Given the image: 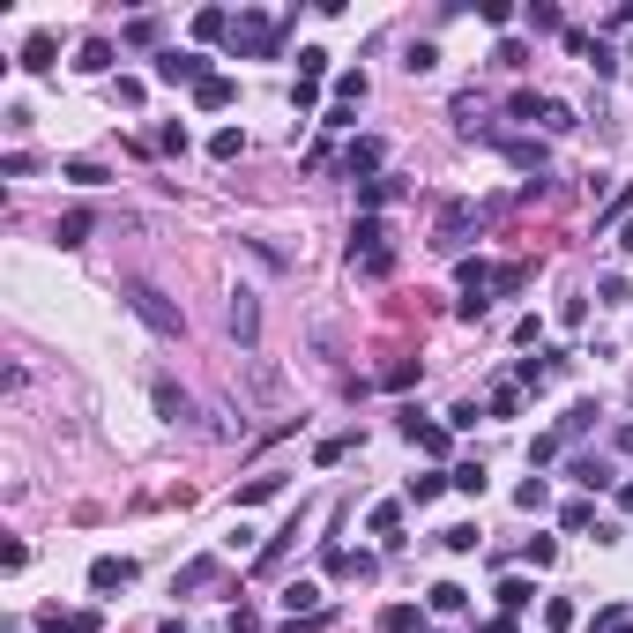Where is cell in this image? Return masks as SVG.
Wrapping results in <instances>:
<instances>
[{
  "mask_svg": "<svg viewBox=\"0 0 633 633\" xmlns=\"http://www.w3.org/2000/svg\"><path fill=\"white\" fill-rule=\"evenodd\" d=\"M135 313H142V321H150L157 335H179V328H186V313H179L172 299H164L157 284H135Z\"/></svg>",
  "mask_w": 633,
  "mask_h": 633,
  "instance_id": "obj_1",
  "label": "cell"
},
{
  "mask_svg": "<svg viewBox=\"0 0 633 633\" xmlns=\"http://www.w3.org/2000/svg\"><path fill=\"white\" fill-rule=\"evenodd\" d=\"M127 581H135V559H90V588L97 596H119Z\"/></svg>",
  "mask_w": 633,
  "mask_h": 633,
  "instance_id": "obj_2",
  "label": "cell"
},
{
  "mask_svg": "<svg viewBox=\"0 0 633 633\" xmlns=\"http://www.w3.org/2000/svg\"><path fill=\"white\" fill-rule=\"evenodd\" d=\"M157 82H194V90H201L209 68H201V53H164L157 60Z\"/></svg>",
  "mask_w": 633,
  "mask_h": 633,
  "instance_id": "obj_3",
  "label": "cell"
},
{
  "mask_svg": "<svg viewBox=\"0 0 633 633\" xmlns=\"http://www.w3.org/2000/svg\"><path fill=\"white\" fill-rule=\"evenodd\" d=\"M403 432L417 440V455H432V462L455 448V440H448V425H417V410H403Z\"/></svg>",
  "mask_w": 633,
  "mask_h": 633,
  "instance_id": "obj_4",
  "label": "cell"
},
{
  "mask_svg": "<svg viewBox=\"0 0 633 633\" xmlns=\"http://www.w3.org/2000/svg\"><path fill=\"white\" fill-rule=\"evenodd\" d=\"M492 596H499V611H506V619H514V611H530V604H537V581H522V574H506V581L492 588Z\"/></svg>",
  "mask_w": 633,
  "mask_h": 633,
  "instance_id": "obj_5",
  "label": "cell"
},
{
  "mask_svg": "<svg viewBox=\"0 0 633 633\" xmlns=\"http://www.w3.org/2000/svg\"><path fill=\"white\" fill-rule=\"evenodd\" d=\"M380 633H425V611L417 604H388L380 611Z\"/></svg>",
  "mask_w": 633,
  "mask_h": 633,
  "instance_id": "obj_6",
  "label": "cell"
},
{
  "mask_svg": "<svg viewBox=\"0 0 633 633\" xmlns=\"http://www.w3.org/2000/svg\"><path fill=\"white\" fill-rule=\"evenodd\" d=\"M231 97H239V82H231V75H209L201 90H194V104H201V112H224Z\"/></svg>",
  "mask_w": 633,
  "mask_h": 633,
  "instance_id": "obj_7",
  "label": "cell"
},
{
  "mask_svg": "<svg viewBox=\"0 0 633 633\" xmlns=\"http://www.w3.org/2000/svg\"><path fill=\"white\" fill-rule=\"evenodd\" d=\"M380 157H388V150H380L373 135H358L350 150H343V164H350V179H358V172H380Z\"/></svg>",
  "mask_w": 633,
  "mask_h": 633,
  "instance_id": "obj_8",
  "label": "cell"
},
{
  "mask_svg": "<svg viewBox=\"0 0 633 633\" xmlns=\"http://www.w3.org/2000/svg\"><path fill=\"white\" fill-rule=\"evenodd\" d=\"M395 530H403V506H395V499H380V506H373V537H388V544H403V537H395Z\"/></svg>",
  "mask_w": 633,
  "mask_h": 633,
  "instance_id": "obj_9",
  "label": "cell"
},
{
  "mask_svg": "<svg viewBox=\"0 0 633 633\" xmlns=\"http://www.w3.org/2000/svg\"><path fill=\"white\" fill-rule=\"evenodd\" d=\"M350 104H366V75H335V112H350Z\"/></svg>",
  "mask_w": 633,
  "mask_h": 633,
  "instance_id": "obj_10",
  "label": "cell"
},
{
  "mask_svg": "<svg viewBox=\"0 0 633 633\" xmlns=\"http://www.w3.org/2000/svg\"><path fill=\"white\" fill-rule=\"evenodd\" d=\"M209 157H217V164L246 157V135H239V127H224V135H209Z\"/></svg>",
  "mask_w": 633,
  "mask_h": 633,
  "instance_id": "obj_11",
  "label": "cell"
},
{
  "mask_svg": "<svg viewBox=\"0 0 633 633\" xmlns=\"http://www.w3.org/2000/svg\"><path fill=\"white\" fill-rule=\"evenodd\" d=\"M284 611H291V619H299V611H321V588H313V581H291L284 588Z\"/></svg>",
  "mask_w": 633,
  "mask_h": 633,
  "instance_id": "obj_12",
  "label": "cell"
},
{
  "mask_svg": "<svg viewBox=\"0 0 633 633\" xmlns=\"http://www.w3.org/2000/svg\"><path fill=\"white\" fill-rule=\"evenodd\" d=\"M53 53H60V37H53V30H37L30 45H23V68H53Z\"/></svg>",
  "mask_w": 633,
  "mask_h": 633,
  "instance_id": "obj_13",
  "label": "cell"
},
{
  "mask_svg": "<svg viewBox=\"0 0 633 633\" xmlns=\"http://www.w3.org/2000/svg\"><path fill=\"white\" fill-rule=\"evenodd\" d=\"M448 484H455V492H484V462H455V470H448Z\"/></svg>",
  "mask_w": 633,
  "mask_h": 633,
  "instance_id": "obj_14",
  "label": "cell"
},
{
  "mask_svg": "<svg viewBox=\"0 0 633 633\" xmlns=\"http://www.w3.org/2000/svg\"><path fill=\"white\" fill-rule=\"evenodd\" d=\"M284 492V477H253V484H239V506H261V499H276Z\"/></svg>",
  "mask_w": 633,
  "mask_h": 633,
  "instance_id": "obj_15",
  "label": "cell"
},
{
  "mask_svg": "<svg viewBox=\"0 0 633 633\" xmlns=\"http://www.w3.org/2000/svg\"><path fill=\"white\" fill-rule=\"evenodd\" d=\"M231 328H239L246 343H253V328H261V313H253V299H246V291H239V299H231Z\"/></svg>",
  "mask_w": 633,
  "mask_h": 633,
  "instance_id": "obj_16",
  "label": "cell"
},
{
  "mask_svg": "<svg viewBox=\"0 0 633 633\" xmlns=\"http://www.w3.org/2000/svg\"><path fill=\"white\" fill-rule=\"evenodd\" d=\"M544 127H552V135H566V127H574V104H559V97H544V112H537Z\"/></svg>",
  "mask_w": 633,
  "mask_h": 633,
  "instance_id": "obj_17",
  "label": "cell"
},
{
  "mask_svg": "<svg viewBox=\"0 0 633 633\" xmlns=\"http://www.w3.org/2000/svg\"><path fill=\"white\" fill-rule=\"evenodd\" d=\"M224 30H231L224 8H201V15H194V37H224Z\"/></svg>",
  "mask_w": 633,
  "mask_h": 633,
  "instance_id": "obj_18",
  "label": "cell"
},
{
  "mask_svg": "<svg viewBox=\"0 0 633 633\" xmlns=\"http://www.w3.org/2000/svg\"><path fill=\"white\" fill-rule=\"evenodd\" d=\"M506 157H514L522 172H544V150H537V142H506Z\"/></svg>",
  "mask_w": 633,
  "mask_h": 633,
  "instance_id": "obj_19",
  "label": "cell"
},
{
  "mask_svg": "<svg viewBox=\"0 0 633 633\" xmlns=\"http://www.w3.org/2000/svg\"><path fill=\"white\" fill-rule=\"evenodd\" d=\"M448 537V552H477V522H455V530H440Z\"/></svg>",
  "mask_w": 633,
  "mask_h": 633,
  "instance_id": "obj_20",
  "label": "cell"
},
{
  "mask_svg": "<svg viewBox=\"0 0 633 633\" xmlns=\"http://www.w3.org/2000/svg\"><path fill=\"white\" fill-rule=\"evenodd\" d=\"M104 60H112V45H104V37H90V45H82V60H75V68H82V75H97Z\"/></svg>",
  "mask_w": 633,
  "mask_h": 633,
  "instance_id": "obj_21",
  "label": "cell"
},
{
  "mask_svg": "<svg viewBox=\"0 0 633 633\" xmlns=\"http://www.w3.org/2000/svg\"><path fill=\"white\" fill-rule=\"evenodd\" d=\"M588 425H596V403H574V410H566V425H559V432L574 440V432H588Z\"/></svg>",
  "mask_w": 633,
  "mask_h": 633,
  "instance_id": "obj_22",
  "label": "cell"
},
{
  "mask_svg": "<svg viewBox=\"0 0 633 633\" xmlns=\"http://www.w3.org/2000/svg\"><path fill=\"white\" fill-rule=\"evenodd\" d=\"M544 626H552V633H566V626H574V604H566V596H552V604H544Z\"/></svg>",
  "mask_w": 633,
  "mask_h": 633,
  "instance_id": "obj_23",
  "label": "cell"
},
{
  "mask_svg": "<svg viewBox=\"0 0 633 633\" xmlns=\"http://www.w3.org/2000/svg\"><path fill=\"white\" fill-rule=\"evenodd\" d=\"M522 559H530V566H552V559H559V544H552V537H530V552H522Z\"/></svg>",
  "mask_w": 633,
  "mask_h": 633,
  "instance_id": "obj_24",
  "label": "cell"
},
{
  "mask_svg": "<svg viewBox=\"0 0 633 633\" xmlns=\"http://www.w3.org/2000/svg\"><path fill=\"white\" fill-rule=\"evenodd\" d=\"M596 633H633V611H604V619H596Z\"/></svg>",
  "mask_w": 633,
  "mask_h": 633,
  "instance_id": "obj_25",
  "label": "cell"
},
{
  "mask_svg": "<svg viewBox=\"0 0 633 633\" xmlns=\"http://www.w3.org/2000/svg\"><path fill=\"white\" fill-rule=\"evenodd\" d=\"M626 455H633V425H626Z\"/></svg>",
  "mask_w": 633,
  "mask_h": 633,
  "instance_id": "obj_26",
  "label": "cell"
}]
</instances>
